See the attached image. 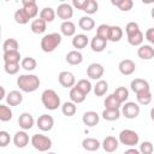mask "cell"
I'll use <instances>...</instances> for the list:
<instances>
[{
    "mask_svg": "<svg viewBox=\"0 0 154 154\" xmlns=\"http://www.w3.org/2000/svg\"><path fill=\"white\" fill-rule=\"evenodd\" d=\"M122 114L128 119H135L140 114V106L135 102H125L122 107Z\"/></svg>",
    "mask_w": 154,
    "mask_h": 154,
    "instance_id": "cell-6",
    "label": "cell"
},
{
    "mask_svg": "<svg viewBox=\"0 0 154 154\" xmlns=\"http://www.w3.org/2000/svg\"><path fill=\"white\" fill-rule=\"evenodd\" d=\"M100 142L96 140V138H93V137H87L82 141V147L87 150V152H95L100 148Z\"/></svg>",
    "mask_w": 154,
    "mask_h": 154,
    "instance_id": "cell-21",
    "label": "cell"
},
{
    "mask_svg": "<svg viewBox=\"0 0 154 154\" xmlns=\"http://www.w3.org/2000/svg\"><path fill=\"white\" fill-rule=\"evenodd\" d=\"M150 119L154 122V107L150 109Z\"/></svg>",
    "mask_w": 154,
    "mask_h": 154,
    "instance_id": "cell-54",
    "label": "cell"
},
{
    "mask_svg": "<svg viewBox=\"0 0 154 154\" xmlns=\"http://www.w3.org/2000/svg\"><path fill=\"white\" fill-rule=\"evenodd\" d=\"M88 45V36L84 34H77L73 36L72 38V46L73 48H76V51L83 49L84 47H87Z\"/></svg>",
    "mask_w": 154,
    "mask_h": 154,
    "instance_id": "cell-20",
    "label": "cell"
},
{
    "mask_svg": "<svg viewBox=\"0 0 154 154\" xmlns=\"http://www.w3.org/2000/svg\"><path fill=\"white\" fill-rule=\"evenodd\" d=\"M85 96L87 95L83 94L76 85L73 88H71V90H70V99H71V101L73 103H81V102H83L85 100Z\"/></svg>",
    "mask_w": 154,
    "mask_h": 154,
    "instance_id": "cell-28",
    "label": "cell"
},
{
    "mask_svg": "<svg viewBox=\"0 0 154 154\" xmlns=\"http://www.w3.org/2000/svg\"><path fill=\"white\" fill-rule=\"evenodd\" d=\"M125 31H126V36H131V35L136 34L137 31H140V26L135 22H129L125 26Z\"/></svg>",
    "mask_w": 154,
    "mask_h": 154,
    "instance_id": "cell-47",
    "label": "cell"
},
{
    "mask_svg": "<svg viewBox=\"0 0 154 154\" xmlns=\"http://www.w3.org/2000/svg\"><path fill=\"white\" fill-rule=\"evenodd\" d=\"M36 124H37V128L42 131H49L53 129V125H54V119L52 116L49 114H41L37 120H36Z\"/></svg>",
    "mask_w": 154,
    "mask_h": 154,
    "instance_id": "cell-9",
    "label": "cell"
},
{
    "mask_svg": "<svg viewBox=\"0 0 154 154\" xmlns=\"http://www.w3.org/2000/svg\"><path fill=\"white\" fill-rule=\"evenodd\" d=\"M10 134L7 131H0V147H6L10 143Z\"/></svg>",
    "mask_w": 154,
    "mask_h": 154,
    "instance_id": "cell-49",
    "label": "cell"
},
{
    "mask_svg": "<svg viewBox=\"0 0 154 154\" xmlns=\"http://www.w3.org/2000/svg\"><path fill=\"white\" fill-rule=\"evenodd\" d=\"M105 73V69L101 64L93 63L87 67V76L91 79H100Z\"/></svg>",
    "mask_w": 154,
    "mask_h": 154,
    "instance_id": "cell-10",
    "label": "cell"
},
{
    "mask_svg": "<svg viewBox=\"0 0 154 154\" xmlns=\"http://www.w3.org/2000/svg\"><path fill=\"white\" fill-rule=\"evenodd\" d=\"M18 48H19V43L14 38H6L4 41V43H2L4 53H6V52H16V51H18Z\"/></svg>",
    "mask_w": 154,
    "mask_h": 154,
    "instance_id": "cell-31",
    "label": "cell"
},
{
    "mask_svg": "<svg viewBox=\"0 0 154 154\" xmlns=\"http://www.w3.org/2000/svg\"><path fill=\"white\" fill-rule=\"evenodd\" d=\"M119 117H120L119 109H103V112H102V118L108 122L117 120V119H119Z\"/></svg>",
    "mask_w": 154,
    "mask_h": 154,
    "instance_id": "cell-41",
    "label": "cell"
},
{
    "mask_svg": "<svg viewBox=\"0 0 154 154\" xmlns=\"http://www.w3.org/2000/svg\"><path fill=\"white\" fill-rule=\"evenodd\" d=\"M20 66H22L25 71L30 72V71H34V70L36 69V66H37V61H36L34 58H31V57H26V58L22 59Z\"/></svg>",
    "mask_w": 154,
    "mask_h": 154,
    "instance_id": "cell-37",
    "label": "cell"
},
{
    "mask_svg": "<svg viewBox=\"0 0 154 154\" xmlns=\"http://www.w3.org/2000/svg\"><path fill=\"white\" fill-rule=\"evenodd\" d=\"M109 30H111V25H107V24H101L97 26L96 29V36L108 41V37H109Z\"/></svg>",
    "mask_w": 154,
    "mask_h": 154,
    "instance_id": "cell-42",
    "label": "cell"
},
{
    "mask_svg": "<svg viewBox=\"0 0 154 154\" xmlns=\"http://www.w3.org/2000/svg\"><path fill=\"white\" fill-rule=\"evenodd\" d=\"M85 1H87V0H73V1H72V6L76 7L77 10L83 11L84 5H85Z\"/></svg>",
    "mask_w": 154,
    "mask_h": 154,
    "instance_id": "cell-51",
    "label": "cell"
},
{
    "mask_svg": "<svg viewBox=\"0 0 154 154\" xmlns=\"http://www.w3.org/2000/svg\"><path fill=\"white\" fill-rule=\"evenodd\" d=\"M61 43V35L58 32H51L45 35L41 38V49L45 53H51L53 52L59 45Z\"/></svg>",
    "mask_w": 154,
    "mask_h": 154,
    "instance_id": "cell-2",
    "label": "cell"
},
{
    "mask_svg": "<svg viewBox=\"0 0 154 154\" xmlns=\"http://www.w3.org/2000/svg\"><path fill=\"white\" fill-rule=\"evenodd\" d=\"M112 5L117 6L120 11H124V12H128L134 6V1L132 0H112L111 1Z\"/></svg>",
    "mask_w": 154,
    "mask_h": 154,
    "instance_id": "cell-32",
    "label": "cell"
},
{
    "mask_svg": "<svg viewBox=\"0 0 154 154\" xmlns=\"http://www.w3.org/2000/svg\"><path fill=\"white\" fill-rule=\"evenodd\" d=\"M12 111L6 105H0V120L1 122H8L12 119Z\"/></svg>",
    "mask_w": 154,
    "mask_h": 154,
    "instance_id": "cell-43",
    "label": "cell"
},
{
    "mask_svg": "<svg viewBox=\"0 0 154 154\" xmlns=\"http://www.w3.org/2000/svg\"><path fill=\"white\" fill-rule=\"evenodd\" d=\"M55 14L57 13H55V11L52 7H43L41 10V12H40V18L42 20H45L46 23H51V22L54 20Z\"/></svg>",
    "mask_w": 154,
    "mask_h": 154,
    "instance_id": "cell-29",
    "label": "cell"
},
{
    "mask_svg": "<svg viewBox=\"0 0 154 154\" xmlns=\"http://www.w3.org/2000/svg\"><path fill=\"white\" fill-rule=\"evenodd\" d=\"M34 123H35L34 117H32L30 113H28V112L22 113V114L19 116V118H18V125H19L24 131H25V130H30V129L34 126Z\"/></svg>",
    "mask_w": 154,
    "mask_h": 154,
    "instance_id": "cell-13",
    "label": "cell"
},
{
    "mask_svg": "<svg viewBox=\"0 0 154 154\" xmlns=\"http://www.w3.org/2000/svg\"><path fill=\"white\" fill-rule=\"evenodd\" d=\"M97 8H99V4L95 0H87L83 12H85L87 14H93V13H96Z\"/></svg>",
    "mask_w": 154,
    "mask_h": 154,
    "instance_id": "cell-44",
    "label": "cell"
},
{
    "mask_svg": "<svg viewBox=\"0 0 154 154\" xmlns=\"http://www.w3.org/2000/svg\"><path fill=\"white\" fill-rule=\"evenodd\" d=\"M107 90H108V83L106 81L100 79L96 82V84L94 87V94L96 96H103Z\"/></svg>",
    "mask_w": 154,
    "mask_h": 154,
    "instance_id": "cell-34",
    "label": "cell"
},
{
    "mask_svg": "<svg viewBox=\"0 0 154 154\" xmlns=\"http://www.w3.org/2000/svg\"><path fill=\"white\" fill-rule=\"evenodd\" d=\"M136 99L141 105H149L152 102V93L150 89L148 90H143L136 94Z\"/></svg>",
    "mask_w": 154,
    "mask_h": 154,
    "instance_id": "cell-35",
    "label": "cell"
},
{
    "mask_svg": "<svg viewBox=\"0 0 154 154\" xmlns=\"http://www.w3.org/2000/svg\"><path fill=\"white\" fill-rule=\"evenodd\" d=\"M0 89H1V96H0V100H2V99L5 97V88H4V87H0Z\"/></svg>",
    "mask_w": 154,
    "mask_h": 154,
    "instance_id": "cell-53",
    "label": "cell"
},
{
    "mask_svg": "<svg viewBox=\"0 0 154 154\" xmlns=\"http://www.w3.org/2000/svg\"><path fill=\"white\" fill-rule=\"evenodd\" d=\"M150 16H152V18L154 19V7L152 8V11H150Z\"/></svg>",
    "mask_w": 154,
    "mask_h": 154,
    "instance_id": "cell-55",
    "label": "cell"
},
{
    "mask_svg": "<svg viewBox=\"0 0 154 154\" xmlns=\"http://www.w3.org/2000/svg\"><path fill=\"white\" fill-rule=\"evenodd\" d=\"M40 78L36 75H20L17 78V85L24 93H32L40 87Z\"/></svg>",
    "mask_w": 154,
    "mask_h": 154,
    "instance_id": "cell-1",
    "label": "cell"
},
{
    "mask_svg": "<svg viewBox=\"0 0 154 154\" xmlns=\"http://www.w3.org/2000/svg\"><path fill=\"white\" fill-rule=\"evenodd\" d=\"M55 13H57V16H58L60 19H63L64 22H66V20L71 19L72 16H73L72 5H70V4H67V2H63V4H60V5L58 6Z\"/></svg>",
    "mask_w": 154,
    "mask_h": 154,
    "instance_id": "cell-7",
    "label": "cell"
},
{
    "mask_svg": "<svg viewBox=\"0 0 154 154\" xmlns=\"http://www.w3.org/2000/svg\"><path fill=\"white\" fill-rule=\"evenodd\" d=\"M123 154H141V153H140V150H137V149H135V148H129V149H126Z\"/></svg>",
    "mask_w": 154,
    "mask_h": 154,
    "instance_id": "cell-52",
    "label": "cell"
},
{
    "mask_svg": "<svg viewBox=\"0 0 154 154\" xmlns=\"http://www.w3.org/2000/svg\"><path fill=\"white\" fill-rule=\"evenodd\" d=\"M106 46H107V41H106V40L101 38V37H99V36H96V35L91 38L90 47H91V49H93L94 52L100 53V52H102V51L106 48Z\"/></svg>",
    "mask_w": 154,
    "mask_h": 154,
    "instance_id": "cell-23",
    "label": "cell"
},
{
    "mask_svg": "<svg viewBox=\"0 0 154 154\" xmlns=\"http://www.w3.org/2000/svg\"><path fill=\"white\" fill-rule=\"evenodd\" d=\"M47 154H57V153H47Z\"/></svg>",
    "mask_w": 154,
    "mask_h": 154,
    "instance_id": "cell-56",
    "label": "cell"
},
{
    "mask_svg": "<svg viewBox=\"0 0 154 154\" xmlns=\"http://www.w3.org/2000/svg\"><path fill=\"white\" fill-rule=\"evenodd\" d=\"M66 61L70 65H79L83 61V55L79 51H70L66 54Z\"/></svg>",
    "mask_w": 154,
    "mask_h": 154,
    "instance_id": "cell-24",
    "label": "cell"
},
{
    "mask_svg": "<svg viewBox=\"0 0 154 154\" xmlns=\"http://www.w3.org/2000/svg\"><path fill=\"white\" fill-rule=\"evenodd\" d=\"M137 55L143 60H150L154 58V48L150 45H142L137 49Z\"/></svg>",
    "mask_w": 154,
    "mask_h": 154,
    "instance_id": "cell-16",
    "label": "cell"
},
{
    "mask_svg": "<svg viewBox=\"0 0 154 154\" xmlns=\"http://www.w3.org/2000/svg\"><path fill=\"white\" fill-rule=\"evenodd\" d=\"M58 81L64 88H73L76 84V78L70 71H61L58 76Z\"/></svg>",
    "mask_w": 154,
    "mask_h": 154,
    "instance_id": "cell-8",
    "label": "cell"
},
{
    "mask_svg": "<svg viewBox=\"0 0 154 154\" xmlns=\"http://www.w3.org/2000/svg\"><path fill=\"white\" fill-rule=\"evenodd\" d=\"M102 148L107 153H113L118 149V140L113 136H107L102 142Z\"/></svg>",
    "mask_w": 154,
    "mask_h": 154,
    "instance_id": "cell-18",
    "label": "cell"
},
{
    "mask_svg": "<svg viewBox=\"0 0 154 154\" xmlns=\"http://www.w3.org/2000/svg\"><path fill=\"white\" fill-rule=\"evenodd\" d=\"M82 120H83L84 125L91 128V126H95V125L99 124L100 117H99V114H97L96 112H94V111H88V112H85V113L83 114Z\"/></svg>",
    "mask_w": 154,
    "mask_h": 154,
    "instance_id": "cell-15",
    "label": "cell"
},
{
    "mask_svg": "<svg viewBox=\"0 0 154 154\" xmlns=\"http://www.w3.org/2000/svg\"><path fill=\"white\" fill-rule=\"evenodd\" d=\"M118 69H119V72L124 76H130L135 72L136 70V64L131 60V59H124L119 63L118 65Z\"/></svg>",
    "mask_w": 154,
    "mask_h": 154,
    "instance_id": "cell-11",
    "label": "cell"
},
{
    "mask_svg": "<svg viewBox=\"0 0 154 154\" xmlns=\"http://www.w3.org/2000/svg\"><path fill=\"white\" fill-rule=\"evenodd\" d=\"M30 142H31V146L38 152H48L52 147V140L41 134L34 135L31 137Z\"/></svg>",
    "mask_w": 154,
    "mask_h": 154,
    "instance_id": "cell-4",
    "label": "cell"
},
{
    "mask_svg": "<svg viewBox=\"0 0 154 154\" xmlns=\"http://www.w3.org/2000/svg\"><path fill=\"white\" fill-rule=\"evenodd\" d=\"M5 72L8 75H16L19 71V64H4Z\"/></svg>",
    "mask_w": 154,
    "mask_h": 154,
    "instance_id": "cell-48",
    "label": "cell"
},
{
    "mask_svg": "<svg viewBox=\"0 0 154 154\" xmlns=\"http://www.w3.org/2000/svg\"><path fill=\"white\" fill-rule=\"evenodd\" d=\"M144 36H146V40H147L148 42H150V43L154 46V28H149V29L146 31Z\"/></svg>",
    "mask_w": 154,
    "mask_h": 154,
    "instance_id": "cell-50",
    "label": "cell"
},
{
    "mask_svg": "<svg viewBox=\"0 0 154 154\" xmlns=\"http://www.w3.org/2000/svg\"><path fill=\"white\" fill-rule=\"evenodd\" d=\"M154 152V146L149 141H144L140 146V153L141 154H152Z\"/></svg>",
    "mask_w": 154,
    "mask_h": 154,
    "instance_id": "cell-46",
    "label": "cell"
},
{
    "mask_svg": "<svg viewBox=\"0 0 154 154\" xmlns=\"http://www.w3.org/2000/svg\"><path fill=\"white\" fill-rule=\"evenodd\" d=\"M130 87H131V90H132L134 93H136V94L140 93V91L150 89L149 83H148L146 79H142V78H135V79H132Z\"/></svg>",
    "mask_w": 154,
    "mask_h": 154,
    "instance_id": "cell-17",
    "label": "cell"
},
{
    "mask_svg": "<svg viewBox=\"0 0 154 154\" xmlns=\"http://www.w3.org/2000/svg\"><path fill=\"white\" fill-rule=\"evenodd\" d=\"M140 141V137H138V134L134 130H130V129H125V130H122L120 134H119V142L124 146H128V147H134Z\"/></svg>",
    "mask_w": 154,
    "mask_h": 154,
    "instance_id": "cell-5",
    "label": "cell"
},
{
    "mask_svg": "<svg viewBox=\"0 0 154 154\" xmlns=\"http://www.w3.org/2000/svg\"><path fill=\"white\" fill-rule=\"evenodd\" d=\"M60 31L64 36H73L76 34V25L71 20H66V22H63L61 25H60Z\"/></svg>",
    "mask_w": 154,
    "mask_h": 154,
    "instance_id": "cell-22",
    "label": "cell"
},
{
    "mask_svg": "<svg viewBox=\"0 0 154 154\" xmlns=\"http://www.w3.org/2000/svg\"><path fill=\"white\" fill-rule=\"evenodd\" d=\"M41 101L45 108L49 111H54L60 106V97L53 89H46L41 94Z\"/></svg>",
    "mask_w": 154,
    "mask_h": 154,
    "instance_id": "cell-3",
    "label": "cell"
},
{
    "mask_svg": "<svg viewBox=\"0 0 154 154\" xmlns=\"http://www.w3.org/2000/svg\"><path fill=\"white\" fill-rule=\"evenodd\" d=\"M103 105H105V109H119V107L122 106V103L116 99V96L113 94L108 95L105 99Z\"/></svg>",
    "mask_w": 154,
    "mask_h": 154,
    "instance_id": "cell-30",
    "label": "cell"
},
{
    "mask_svg": "<svg viewBox=\"0 0 154 154\" xmlns=\"http://www.w3.org/2000/svg\"><path fill=\"white\" fill-rule=\"evenodd\" d=\"M143 40H144V35H143V32L141 30L137 31L136 34L131 35V36H128V42L131 46H142Z\"/></svg>",
    "mask_w": 154,
    "mask_h": 154,
    "instance_id": "cell-40",
    "label": "cell"
},
{
    "mask_svg": "<svg viewBox=\"0 0 154 154\" xmlns=\"http://www.w3.org/2000/svg\"><path fill=\"white\" fill-rule=\"evenodd\" d=\"M61 112L64 116H67V117H72L75 116V113L77 112V107H76V103H73L72 101H66L63 103L61 106Z\"/></svg>",
    "mask_w": 154,
    "mask_h": 154,
    "instance_id": "cell-36",
    "label": "cell"
},
{
    "mask_svg": "<svg viewBox=\"0 0 154 154\" xmlns=\"http://www.w3.org/2000/svg\"><path fill=\"white\" fill-rule=\"evenodd\" d=\"M76 87L85 95H88L91 90V83L88 81V79H79L77 83H76Z\"/></svg>",
    "mask_w": 154,
    "mask_h": 154,
    "instance_id": "cell-45",
    "label": "cell"
},
{
    "mask_svg": "<svg viewBox=\"0 0 154 154\" xmlns=\"http://www.w3.org/2000/svg\"><path fill=\"white\" fill-rule=\"evenodd\" d=\"M113 95L116 96V99H117L120 103H123V102H125V101L128 100V97H129V90H128L125 87H118V88L114 90Z\"/></svg>",
    "mask_w": 154,
    "mask_h": 154,
    "instance_id": "cell-38",
    "label": "cell"
},
{
    "mask_svg": "<svg viewBox=\"0 0 154 154\" xmlns=\"http://www.w3.org/2000/svg\"><path fill=\"white\" fill-rule=\"evenodd\" d=\"M123 37V30L120 26L118 25H112L111 26V30H109V37H108V41H112V42H118L120 41Z\"/></svg>",
    "mask_w": 154,
    "mask_h": 154,
    "instance_id": "cell-33",
    "label": "cell"
},
{
    "mask_svg": "<svg viewBox=\"0 0 154 154\" xmlns=\"http://www.w3.org/2000/svg\"><path fill=\"white\" fill-rule=\"evenodd\" d=\"M30 29L34 34H43L47 29V23L45 20H42L41 18H37V19H34L31 22V25H30Z\"/></svg>",
    "mask_w": 154,
    "mask_h": 154,
    "instance_id": "cell-25",
    "label": "cell"
},
{
    "mask_svg": "<svg viewBox=\"0 0 154 154\" xmlns=\"http://www.w3.org/2000/svg\"><path fill=\"white\" fill-rule=\"evenodd\" d=\"M78 26H79L82 30H84V31H90V30L94 29L95 22H94L93 18H90V17H88V16H83V17H81V19L78 20Z\"/></svg>",
    "mask_w": 154,
    "mask_h": 154,
    "instance_id": "cell-26",
    "label": "cell"
},
{
    "mask_svg": "<svg viewBox=\"0 0 154 154\" xmlns=\"http://www.w3.org/2000/svg\"><path fill=\"white\" fill-rule=\"evenodd\" d=\"M22 5H23V10L25 11V13L28 14V17L31 19V18H35L38 13V7H37V4L35 0H23L22 1Z\"/></svg>",
    "mask_w": 154,
    "mask_h": 154,
    "instance_id": "cell-12",
    "label": "cell"
},
{
    "mask_svg": "<svg viewBox=\"0 0 154 154\" xmlns=\"http://www.w3.org/2000/svg\"><path fill=\"white\" fill-rule=\"evenodd\" d=\"M29 17H28V14L25 13V11L23 10V7L22 8H18L16 12H14V20H16V23H18V24H20V25H24V24H26L28 22H29Z\"/></svg>",
    "mask_w": 154,
    "mask_h": 154,
    "instance_id": "cell-39",
    "label": "cell"
},
{
    "mask_svg": "<svg viewBox=\"0 0 154 154\" xmlns=\"http://www.w3.org/2000/svg\"><path fill=\"white\" fill-rule=\"evenodd\" d=\"M23 101V95L18 90H12L6 96V102L8 106H18Z\"/></svg>",
    "mask_w": 154,
    "mask_h": 154,
    "instance_id": "cell-19",
    "label": "cell"
},
{
    "mask_svg": "<svg viewBox=\"0 0 154 154\" xmlns=\"http://www.w3.org/2000/svg\"><path fill=\"white\" fill-rule=\"evenodd\" d=\"M13 143L17 148H25L29 144V135L23 131H17L13 136Z\"/></svg>",
    "mask_w": 154,
    "mask_h": 154,
    "instance_id": "cell-14",
    "label": "cell"
},
{
    "mask_svg": "<svg viewBox=\"0 0 154 154\" xmlns=\"http://www.w3.org/2000/svg\"><path fill=\"white\" fill-rule=\"evenodd\" d=\"M20 58L22 57H20V53L18 51H16V52H6L2 55V59H4L5 64H19Z\"/></svg>",
    "mask_w": 154,
    "mask_h": 154,
    "instance_id": "cell-27",
    "label": "cell"
}]
</instances>
